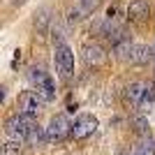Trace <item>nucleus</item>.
I'll return each instance as SVG.
<instances>
[{
  "mask_svg": "<svg viewBox=\"0 0 155 155\" xmlns=\"http://www.w3.org/2000/svg\"><path fill=\"white\" fill-rule=\"evenodd\" d=\"M28 79H30V84L35 86V91L44 97V102L56 100V86H53L49 72L44 70V65H30V70H28Z\"/></svg>",
  "mask_w": 155,
  "mask_h": 155,
  "instance_id": "obj_2",
  "label": "nucleus"
},
{
  "mask_svg": "<svg viewBox=\"0 0 155 155\" xmlns=\"http://www.w3.org/2000/svg\"><path fill=\"white\" fill-rule=\"evenodd\" d=\"M130 155H155V146L150 141H141V143H137L134 148H132Z\"/></svg>",
  "mask_w": 155,
  "mask_h": 155,
  "instance_id": "obj_13",
  "label": "nucleus"
},
{
  "mask_svg": "<svg viewBox=\"0 0 155 155\" xmlns=\"http://www.w3.org/2000/svg\"><path fill=\"white\" fill-rule=\"evenodd\" d=\"M153 46H146V44H134L132 49V56H130V63L134 65H146L150 58H153Z\"/></svg>",
  "mask_w": 155,
  "mask_h": 155,
  "instance_id": "obj_10",
  "label": "nucleus"
},
{
  "mask_svg": "<svg viewBox=\"0 0 155 155\" xmlns=\"http://www.w3.org/2000/svg\"><path fill=\"white\" fill-rule=\"evenodd\" d=\"M81 56H84V63L88 65V67H97V65H102L104 60H107V53L97 44H86L84 49H81Z\"/></svg>",
  "mask_w": 155,
  "mask_h": 155,
  "instance_id": "obj_9",
  "label": "nucleus"
},
{
  "mask_svg": "<svg viewBox=\"0 0 155 155\" xmlns=\"http://www.w3.org/2000/svg\"><path fill=\"white\" fill-rule=\"evenodd\" d=\"M125 100L132 107H150L155 104V88L143 81H134L125 88Z\"/></svg>",
  "mask_w": 155,
  "mask_h": 155,
  "instance_id": "obj_4",
  "label": "nucleus"
},
{
  "mask_svg": "<svg viewBox=\"0 0 155 155\" xmlns=\"http://www.w3.org/2000/svg\"><path fill=\"white\" fill-rule=\"evenodd\" d=\"M53 60H56V70H58L60 79H70L74 74V53L67 46V42L60 37L53 44Z\"/></svg>",
  "mask_w": 155,
  "mask_h": 155,
  "instance_id": "obj_3",
  "label": "nucleus"
},
{
  "mask_svg": "<svg viewBox=\"0 0 155 155\" xmlns=\"http://www.w3.org/2000/svg\"><path fill=\"white\" fill-rule=\"evenodd\" d=\"M153 53H155V44H153Z\"/></svg>",
  "mask_w": 155,
  "mask_h": 155,
  "instance_id": "obj_15",
  "label": "nucleus"
},
{
  "mask_svg": "<svg viewBox=\"0 0 155 155\" xmlns=\"http://www.w3.org/2000/svg\"><path fill=\"white\" fill-rule=\"evenodd\" d=\"M46 137H49V141H63L67 137H72V123L67 120L65 114H56V116L49 120L46 125Z\"/></svg>",
  "mask_w": 155,
  "mask_h": 155,
  "instance_id": "obj_6",
  "label": "nucleus"
},
{
  "mask_svg": "<svg viewBox=\"0 0 155 155\" xmlns=\"http://www.w3.org/2000/svg\"><path fill=\"white\" fill-rule=\"evenodd\" d=\"M32 127H35V118L30 116H23V114H14L12 118H7L5 123V134L7 139H14V141H28V137H30Z\"/></svg>",
  "mask_w": 155,
  "mask_h": 155,
  "instance_id": "obj_1",
  "label": "nucleus"
},
{
  "mask_svg": "<svg viewBox=\"0 0 155 155\" xmlns=\"http://www.w3.org/2000/svg\"><path fill=\"white\" fill-rule=\"evenodd\" d=\"M42 107H44V97L39 95L37 91H23L19 95V100H16V109H19V114L30 116V118H37L39 111H42Z\"/></svg>",
  "mask_w": 155,
  "mask_h": 155,
  "instance_id": "obj_5",
  "label": "nucleus"
},
{
  "mask_svg": "<svg viewBox=\"0 0 155 155\" xmlns=\"http://www.w3.org/2000/svg\"><path fill=\"white\" fill-rule=\"evenodd\" d=\"M26 0H12V5H23Z\"/></svg>",
  "mask_w": 155,
  "mask_h": 155,
  "instance_id": "obj_14",
  "label": "nucleus"
},
{
  "mask_svg": "<svg viewBox=\"0 0 155 155\" xmlns=\"http://www.w3.org/2000/svg\"><path fill=\"white\" fill-rule=\"evenodd\" d=\"M23 141H14V139H7L5 146H2V155H21V146Z\"/></svg>",
  "mask_w": 155,
  "mask_h": 155,
  "instance_id": "obj_12",
  "label": "nucleus"
},
{
  "mask_svg": "<svg viewBox=\"0 0 155 155\" xmlns=\"http://www.w3.org/2000/svg\"><path fill=\"white\" fill-rule=\"evenodd\" d=\"M127 16L132 21H139V19H143V16H148V2H146V0H134V2H130Z\"/></svg>",
  "mask_w": 155,
  "mask_h": 155,
  "instance_id": "obj_11",
  "label": "nucleus"
},
{
  "mask_svg": "<svg viewBox=\"0 0 155 155\" xmlns=\"http://www.w3.org/2000/svg\"><path fill=\"white\" fill-rule=\"evenodd\" d=\"M95 7H97V0H74V5H72L70 12H67V21L74 23V21L84 19V16H88L91 12H95Z\"/></svg>",
  "mask_w": 155,
  "mask_h": 155,
  "instance_id": "obj_8",
  "label": "nucleus"
},
{
  "mask_svg": "<svg viewBox=\"0 0 155 155\" xmlns=\"http://www.w3.org/2000/svg\"><path fill=\"white\" fill-rule=\"evenodd\" d=\"M95 130H97V118L93 114H81L72 123V137L77 141H81V139H88L91 134H95Z\"/></svg>",
  "mask_w": 155,
  "mask_h": 155,
  "instance_id": "obj_7",
  "label": "nucleus"
}]
</instances>
